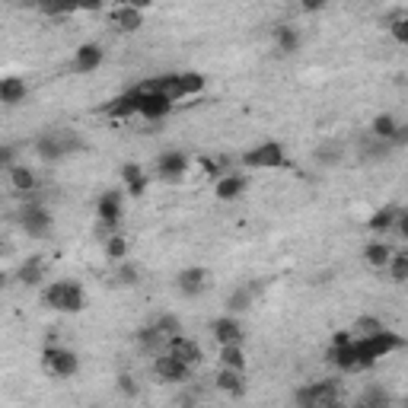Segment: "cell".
I'll return each instance as SVG.
<instances>
[{"mask_svg":"<svg viewBox=\"0 0 408 408\" xmlns=\"http://www.w3.org/2000/svg\"><path fill=\"white\" fill-rule=\"evenodd\" d=\"M386 325L380 322V319H373V316H361L357 322H354L351 329V338H370V335H380Z\"/></svg>","mask_w":408,"mask_h":408,"instance_id":"obj_27","label":"cell"},{"mask_svg":"<svg viewBox=\"0 0 408 408\" xmlns=\"http://www.w3.org/2000/svg\"><path fill=\"white\" fill-rule=\"evenodd\" d=\"M112 23L118 29H125V32H134V29H140V23H144V13H140V7H118L115 13H112Z\"/></svg>","mask_w":408,"mask_h":408,"instance_id":"obj_20","label":"cell"},{"mask_svg":"<svg viewBox=\"0 0 408 408\" xmlns=\"http://www.w3.org/2000/svg\"><path fill=\"white\" fill-rule=\"evenodd\" d=\"M26 93L29 90L19 77H3V80H0V102H3V105H16V102L26 99Z\"/></svg>","mask_w":408,"mask_h":408,"instance_id":"obj_19","label":"cell"},{"mask_svg":"<svg viewBox=\"0 0 408 408\" xmlns=\"http://www.w3.org/2000/svg\"><path fill=\"white\" fill-rule=\"evenodd\" d=\"M396 214H399V207H396V204H390V207H383V211L373 214L367 227H370L373 233H390L392 227H396Z\"/></svg>","mask_w":408,"mask_h":408,"instance_id":"obj_24","label":"cell"},{"mask_svg":"<svg viewBox=\"0 0 408 408\" xmlns=\"http://www.w3.org/2000/svg\"><path fill=\"white\" fill-rule=\"evenodd\" d=\"M10 182H13L16 192H32V188H36V173L26 166H13L10 169Z\"/></svg>","mask_w":408,"mask_h":408,"instance_id":"obj_29","label":"cell"},{"mask_svg":"<svg viewBox=\"0 0 408 408\" xmlns=\"http://www.w3.org/2000/svg\"><path fill=\"white\" fill-rule=\"evenodd\" d=\"M45 303L58 313H80L86 303L84 288L74 281H55L51 288H45Z\"/></svg>","mask_w":408,"mask_h":408,"instance_id":"obj_3","label":"cell"},{"mask_svg":"<svg viewBox=\"0 0 408 408\" xmlns=\"http://www.w3.org/2000/svg\"><path fill=\"white\" fill-rule=\"evenodd\" d=\"M42 367H45L48 377H74L80 370V357L74 351H64V348H55V344H48L45 354H42Z\"/></svg>","mask_w":408,"mask_h":408,"instance_id":"obj_5","label":"cell"},{"mask_svg":"<svg viewBox=\"0 0 408 408\" xmlns=\"http://www.w3.org/2000/svg\"><path fill=\"white\" fill-rule=\"evenodd\" d=\"M99 220H102V227H105V233L112 236V230H115L121 220V192H105V195L99 198Z\"/></svg>","mask_w":408,"mask_h":408,"instance_id":"obj_11","label":"cell"},{"mask_svg":"<svg viewBox=\"0 0 408 408\" xmlns=\"http://www.w3.org/2000/svg\"><path fill=\"white\" fill-rule=\"evenodd\" d=\"M214 338L220 342V348L223 344H240L242 342V329H240V322H236V316H220V319H214Z\"/></svg>","mask_w":408,"mask_h":408,"instance_id":"obj_14","label":"cell"},{"mask_svg":"<svg viewBox=\"0 0 408 408\" xmlns=\"http://www.w3.org/2000/svg\"><path fill=\"white\" fill-rule=\"evenodd\" d=\"M242 188H246V179L240 176V173H227L223 179H217V198L220 201H233V198H240L242 195Z\"/></svg>","mask_w":408,"mask_h":408,"instance_id":"obj_18","label":"cell"},{"mask_svg":"<svg viewBox=\"0 0 408 408\" xmlns=\"http://www.w3.org/2000/svg\"><path fill=\"white\" fill-rule=\"evenodd\" d=\"M316 160L319 163H338L342 160V147L338 144H322V147L316 150Z\"/></svg>","mask_w":408,"mask_h":408,"instance_id":"obj_35","label":"cell"},{"mask_svg":"<svg viewBox=\"0 0 408 408\" xmlns=\"http://www.w3.org/2000/svg\"><path fill=\"white\" fill-rule=\"evenodd\" d=\"M118 278H121V284H138V268L134 265H121Z\"/></svg>","mask_w":408,"mask_h":408,"instance_id":"obj_37","label":"cell"},{"mask_svg":"<svg viewBox=\"0 0 408 408\" xmlns=\"http://www.w3.org/2000/svg\"><path fill=\"white\" fill-rule=\"evenodd\" d=\"M153 329L169 342V338H179V335H182V319H179V316H160L157 322H153Z\"/></svg>","mask_w":408,"mask_h":408,"instance_id":"obj_32","label":"cell"},{"mask_svg":"<svg viewBox=\"0 0 408 408\" xmlns=\"http://www.w3.org/2000/svg\"><path fill=\"white\" fill-rule=\"evenodd\" d=\"M186 169H188L186 153H179V150H166V153H160V160H157V176L160 179L176 182V179L186 176Z\"/></svg>","mask_w":408,"mask_h":408,"instance_id":"obj_9","label":"cell"},{"mask_svg":"<svg viewBox=\"0 0 408 408\" xmlns=\"http://www.w3.org/2000/svg\"><path fill=\"white\" fill-rule=\"evenodd\" d=\"M338 392L342 386L335 380H319L309 383L297 392V405L300 408H338Z\"/></svg>","mask_w":408,"mask_h":408,"instance_id":"obj_4","label":"cell"},{"mask_svg":"<svg viewBox=\"0 0 408 408\" xmlns=\"http://www.w3.org/2000/svg\"><path fill=\"white\" fill-rule=\"evenodd\" d=\"M396 131H399V121L392 118V115H377V118H373V138L377 140H386V144H390V140L396 138Z\"/></svg>","mask_w":408,"mask_h":408,"instance_id":"obj_25","label":"cell"},{"mask_svg":"<svg viewBox=\"0 0 408 408\" xmlns=\"http://www.w3.org/2000/svg\"><path fill=\"white\" fill-rule=\"evenodd\" d=\"M84 147V140L77 138L74 131L67 128H55V131H45L42 138L36 140V153L48 163H55V160H64L67 153H74V150Z\"/></svg>","mask_w":408,"mask_h":408,"instance_id":"obj_2","label":"cell"},{"mask_svg":"<svg viewBox=\"0 0 408 408\" xmlns=\"http://www.w3.org/2000/svg\"><path fill=\"white\" fill-rule=\"evenodd\" d=\"M179 294H186V297H198L204 288H207V271L204 268H186V271H179Z\"/></svg>","mask_w":408,"mask_h":408,"instance_id":"obj_13","label":"cell"},{"mask_svg":"<svg viewBox=\"0 0 408 408\" xmlns=\"http://www.w3.org/2000/svg\"><path fill=\"white\" fill-rule=\"evenodd\" d=\"M105 255H109L112 262H125L128 259V240L118 236V233H112L109 240H105Z\"/></svg>","mask_w":408,"mask_h":408,"instance_id":"obj_33","label":"cell"},{"mask_svg":"<svg viewBox=\"0 0 408 408\" xmlns=\"http://www.w3.org/2000/svg\"><path fill=\"white\" fill-rule=\"evenodd\" d=\"M220 367H227V370H242V367H246V357H242L240 344H223L220 348Z\"/></svg>","mask_w":408,"mask_h":408,"instance_id":"obj_30","label":"cell"},{"mask_svg":"<svg viewBox=\"0 0 408 408\" xmlns=\"http://www.w3.org/2000/svg\"><path fill=\"white\" fill-rule=\"evenodd\" d=\"M242 163L249 169H278L288 163V157H284V147L281 144H275V140H268V144H259V147H252L246 157H242Z\"/></svg>","mask_w":408,"mask_h":408,"instance_id":"obj_6","label":"cell"},{"mask_svg":"<svg viewBox=\"0 0 408 408\" xmlns=\"http://www.w3.org/2000/svg\"><path fill=\"white\" fill-rule=\"evenodd\" d=\"M134 90L138 93H160V96H166L169 102H176V99H188V96L201 93L204 77L201 74H163V77H153V80H144Z\"/></svg>","mask_w":408,"mask_h":408,"instance_id":"obj_1","label":"cell"},{"mask_svg":"<svg viewBox=\"0 0 408 408\" xmlns=\"http://www.w3.org/2000/svg\"><path fill=\"white\" fill-rule=\"evenodd\" d=\"M166 354L179 357V361L186 364V367H195V364L201 361V348H198L192 338H186V335H179V338H169V342H166Z\"/></svg>","mask_w":408,"mask_h":408,"instance_id":"obj_12","label":"cell"},{"mask_svg":"<svg viewBox=\"0 0 408 408\" xmlns=\"http://www.w3.org/2000/svg\"><path fill=\"white\" fill-rule=\"evenodd\" d=\"M217 390L230 392V396H242V392H246L242 370H227V367H220V373H217Z\"/></svg>","mask_w":408,"mask_h":408,"instance_id":"obj_22","label":"cell"},{"mask_svg":"<svg viewBox=\"0 0 408 408\" xmlns=\"http://www.w3.org/2000/svg\"><path fill=\"white\" fill-rule=\"evenodd\" d=\"M118 390L125 392V396H138V383H134V377H118Z\"/></svg>","mask_w":408,"mask_h":408,"instance_id":"obj_38","label":"cell"},{"mask_svg":"<svg viewBox=\"0 0 408 408\" xmlns=\"http://www.w3.org/2000/svg\"><path fill=\"white\" fill-rule=\"evenodd\" d=\"M134 96H138V115H144L147 121H160V118H166L169 112H173V102H169L166 96L138 93V90H134Z\"/></svg>","mask_w":408,"mask_h":408,"instance_id":"obj_8","label":"cell"},{"mask_svg":"<svg viewBox=\"0 0 408 408\" xmlns=\"http://www.w3.org/2000/svg\"><path fill=\"white\" fill-rule=\"evenodd\" d=\"M252 306V288H240L236 294L227 297V316H236V313H246Z\"/></svg>","mask_w":408,"mask_h":408,"instance_id":"obj_28","label":"cell"},{"mask_svg":"<svg viewBox=\"0 0 408 408\" xmlns=\"http://www.w3.org/2000/svg\"><path fill=\"white\" fill-rule=\"evenodd\" d=\"M19 281H23L26 288L42 284V281H45V259H42V255H32V259L23 262V265H19Z\"/></svg>","mask_w":408,"mask_h":408,"instance_id":"obj_16","label":"cell"},{"mask_svg":"<svg viewBox=\"0 0 408 408\" xmlns=\"http://www.w3.org/2000/svg\"><path fill=\"white\" fill-rule=\"evenodd\" d=\"M386 268L392 271V281H396V284L408 281V255H405V252H392V259H390Z\"/></svg>","mask_w":408,"mask_h":408,"instance_id":"obj_34","label":"cell"},{"mask_svg":"<svg viewBox=\"0 0 408 408\" xmlns=\"http://www.w3.org/2000/svg\"><path fill=\"white\" fill-rule=\"evenodd\" d=\"M13 160H16V147H10V144H0V169H7Z\"/></svg>","mask_w":408,"mask_h":408,"instance_id":"obj_36","label":"cell"},{"mask_svg":"<svg viewBox=\"0 0 408 408\" xmlns=\"http://www.w3.org/2000/svg\"><path fill=\"white\" fill-rule=\"evenodd\" d=\"M19 223H23V230L29 233V236H36V240H42V236H48L51 233V214L42 207V204L29 201L23 204V211H19Z\"/></svg>","mask_w":408,"mask_h":408,"instance_id":"obj_7","label":"cell"},{"mask_svg":"<svg viewBox=\"0 0 408 408\" xmlns=\"http://www.w3.org/2000/svg\"><path fill=\"white\" fill-rule=\"evenodd\" d=\"M121 179H125V186H128V195L140 198L147 192V176H144V169L138 163H128V166L121 169Z\"/></svg>","mask_w":408,"mask_h":408,"instance_id":"obj_21","label":"cell"},{"mask_svg":"<svg viewBox=\"0 0 408 408\" xmlns=\"http://www.w3.org/2000/svg\"><path fill=\"white\" fill-rule=\"evenodd\" d=\"M102 64V48L99 45H80L74 55V71L77 74H90Z\"/></svg>","mask_w":408,"mask_h":408,"instance_id":"obj_15","label":"cell"},{"mask_svg":"<svg viewBox=\"0 0 408 408\" xmlns=\"http://www.w3.org/2000/svg\"><path fill=\"white\" fill-rule=\"evenodd\" d=\"M153 373L166 383H182V380H188L192 367H186V364L179 361V357H173V354H160L157 361H153Z\"/></svg>","mask_w":408,"mask_h":408,"instance_id":"obj_10","label":"cell"},{"mask_svg":"<svg viewBox=\"0 0 408 408\" xmlns=\"http://www.w3.org/2000/svg\"><path fill=\"white\" fill-rule=\"evenodd\" d=\"M275 42H278V51L281 55H294L300 48V32L290 23H284V26L275 29Z\"/></svg>","mask_w":408,"mask_h":408,"instance_id":"obj_23","label":"cell"},{"mask_svg":"<svg viewBox=\"0 0 408 408\" xmlns=\"http://www.w3.org/2000/svg\"><path fill=\"white\" fill-rule=\"evenodd\" d=\"M364 255H367V262H370L373 268H386L392 259V246H386V242H370Z\"/></svg>","mask_w":408,"mask_h":408,"instance_id":"obj_26","label":"cell"},{"mask_svg":"<svg viewBox=\"0 0 408 408\" xmlns=\"http://www.w3.org/2000/svg\"><path fill=\"white\" fill-rule=\"evenodd\" d=\"M105 115H109V118H131V115H138V96H134V90H128V93L118 96V99H112L109 105H105Z\"/></svg>","mask_w":408,"mask_h":408,"instance_id":"obj_17","label":"cell"},{"mask_svg":"<svg viewBox=\"0 0 408 408\" xmlns=\"http://www.w3.org/2000/svg\"><path fill=\"white\" fill-rule=\"evenodd\" d=\"M138 342H140V348H144V351H163V348H166V338H163V335H160L153 325L140 329V332H138Z\"/></svg>","mask_w":408,"mask_h":408,"instance_id":"obj_31","label":"cell"},{"mask_svg":"<svg viewBox=\"0 0 408 408\" xmlns=\"http://www.w3.org/2000/svg\"><path fill=\"white\" fill-rule=\"evenodd\" d=\"M392 32H396V38H399V42H408V19L405 16L396 19V23H392Z\"/></svg>","mask_w":408,"mask_h":408,"instance_id":"obj_39","label":"cell"}]
</instances>
